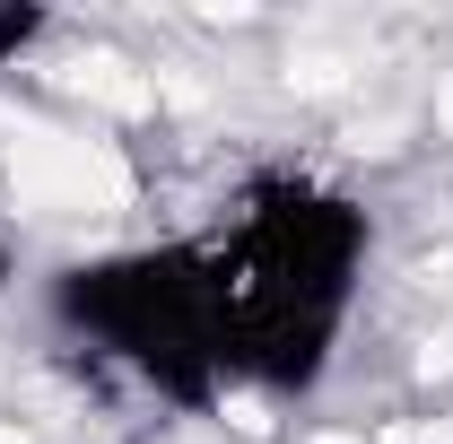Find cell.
Instances as JSON below:
<instances>
[{
	"mask_svg": "<svg viewBox=\"0 0 453 444\" xmlns=\"http://www.w3.org/2000/svg\"><path fill=\"white\" fill-rule=\"evenodd\" d=\"M18 192L44 210H122L131 201V166L105 140H70V131H27L18 140Z\"/></svg>",
	"mask_w": 453,
	"mask_h": 444,
	"instance_id": "obj_1",
	"label": "cell"
},
{
	"mask_svg": "<svg viewBox=\"0 0 453 444\" xmlns=\"http://www.w3.org/2000/svg\"><path fill=\"white\" fill-rule=\"evenodd\" d=\"M61 88H79L88 105H105V113H149V96H157L131 61H113V53H79L70 70H61Z\"/></svg>",
	"mask_w": 453,
	"mask_h": 444,
	"instance_id": "obj_2",
	"label": "cell"
},
{
	"mask_svg": "<svg viewBox=\"0 0 453 444\" xmlns=\"http://www.w3.org/2000/svg\"><path fill=\"white\" fill-rule=\"evenodd\" d=\"M288 79H296V88H305V96H323V88H340V79H349V70H340L332 53H305V61H296V70H288Z\"/></svg>",
	"mask_w": 453,
	"mask_h": 444,
	"instance_id": "obj_3",
	"label": "cell"
},
{
	"mask_svg": "<svg viewBox=\"0 0 453 444\" xmlns=\"http://www.w3.org/2000/svg\"><path fill=\"white\" fill-rule=\"evenodd\" d=\"M226 427H235V436H271V410H262V401H226Z\"/></svg>",
	"mask_w": 453,
	"mask_h": 444,
	"instance_id": "obj_4",
	"label": "cell"
},
{
	"mask_svg": "<svg viewBox=\"0 0 453 444\" xmlns=\"http://www.w3.org/2000/svg\"><path fill=\"white\" fill-rule=\"evenodd\" d=\"M0 444H27V436H18V427H0Z\"/></svg>",
	"mask_w": 453,
	"mask_h": 444,
	"instance_id": "obj_5",
	"label": "cell"
},
{
	"mask_svg": "<svg viewBox=\"0 0 453 444\" xmlns=\"http://www.w3.org/2000/svg\"><path fill=\"white\" fill-rule=\"evenodd\" d=\"M445 131H453V88H445Z\"/></svg>",
	"mask_w": 453,
	"mask_h": 444,
	"instance_id": "obj_6",
	"label": "cell"
},
{
	"mask_svg": "<svg viewBox=\"0 0 453 444\" xmlns=\"http://www.w3.org/2000/svg\"><path fill=\"white\" fill-rule=\"evenodd\" d=\"M0 122H9V105H0Z\"/></svg>",
	"mask_w": 453,
	"mask_h": 444,
	"instance_id": "obj_7",
	"label": "cell"
}]
</instances>
